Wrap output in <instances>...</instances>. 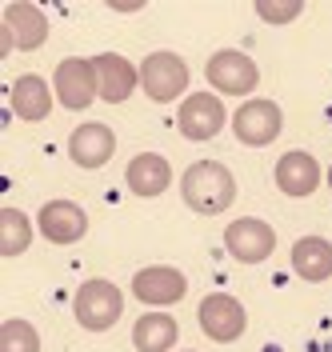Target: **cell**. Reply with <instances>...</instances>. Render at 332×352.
Segmentation results:
<instances>
[{"label": "cell", "mask_w": 332, "mask_h": 352, "mask_svg": "<svg viewBox=\"0 0 332 352\" xmlns=\"http://www.w3.org/2000/svg\"><path fill=\"white\" fill-rule=\"evenodd\" d=\"M180 197L200 217H221L236 200V176L221 160H197L180 176Z\"/></svg>", "instance_id": "obj_1"}, {"label": "cell", "mask_w": 332, "mask_h": 352, "mask_svg": "<svg viewBox=\"0 0 332 352\" xmlns=\"http://www.w3.org/2000/svg\"><path fill=\"white\" fill-rule=\"evenodd\" d=\"M72 312H76L80 329L109 332L120 320V312H124V292L112 285V280H104V276H92V280H85V285L76 288Z\"/></svg>", "instance_id": "obj_2"}, {"label": "cell", "mask_w": 332, "mask_h": 352, "mask_svg": "<svg viewBox=\"0 0 332 352\" xmlns=\"http://www.w3.org/2000/svg\"><path fill=\"white\" fill-rule=\"evenodd\" d=\"M204 76H208V85L217 96H248L252 100V92L261 85V68L256 60L241 52V48H221V52H212L208 56V65H204Z\"/></svg>", "instance_id": "obj_3"}, {"label": "cell", "mask_w": 332, "mask_h": 352, "mask_svg": "<svg viewBox=\"0 0 332 352\" xmlns=\"http://www.w3.org/2000/svg\"><path fill=\"white\" fill-rule=\"evenodd\" d=\"M140 88L148 92V100L156 104H173L184 96L188 88V65L177 52H148L140 65Z\"/></svg>", "instance_id": "obj_4"}, {"label": "cell", "mask_w": 332, "mask_h": 352, "mask_svg": "<svg viewBox=\"0 0 332 352\" xmlns=\"http://www.w3.org/2000/svg\"><path fill=\"white\" fill-rule=\"evenodd\" d=\"M133 296L153 312H164V308L180 305L188 296V276L173 264H148L133 276Z\"/></svg>", "instance_id": "obj_5"}, {"label": "cell", "mask_w": 332, "mask_h": 352, "mask_svg": "<svg viewBox=\"0 0 332 352\" xmlns=\"http://www.w3.org/2000/svg\"><path fill=\"white\" fill-rule=\"evenodd\" d=\"M285 129V116H280V104L276 100H265V96H252L244 100L241 109L232 112V132L236 140L248 144V148H265L272 144Z\"/></svg>", "instance_id": "obj_6"}, {"label": "cell", "mask_w": 332, "mask_h": 352, "mask_svg": "<svg viewBox=\"0 0 332 352\" xmlns=\"http://www.w3.org/2000/svg\"><path fill=\"white\" fill-rule=\"evenodd\" d=\"M52 92L56 100L65 104L68 112H85L100 96V80H96V65L85 60V56H68L56 65V76H52Z\"/></svg>", "instance_id": "obj_7"}, {"label": "cell", "mask_w": 332, "mask_h": 352, "mask_svg": "<svg viewBox=\"0 0 332 352\" xmlns=\"http://www.w3.org/2000/svg\"><path fill=\"white\" fill-rule=\"evenodd\" d=\"M228 124V112H224V100L217 92H192L184 96L177 109V129L184 140H212L217 132Z\"/></svg>", "instance_id": "obj_8"}, {"label": "cell", "mask_w": 332, "mask_h": 352, "mask_svg": "<svg viewBox=\"0 0 332 352\" xmlns=\"http://www.w3.org/2000/svg\"><path fill=\"white\" fill-rule=\"evenodd\" d=\"M224 248H228L232 261L261 264L276 252V232H272V224L261 220V217H236L228 224V232H224Z\"/></svg>", "instance_id": "obj_9"}, {"label": "cell", "mask_w": 332, "mask_h": 352, "mask_svg": "<svg viewBox=\"0 0 332 352\" xmlns=\"http://www.w3.org/2000/svg\"><path fill=\"white\" fill-rule=\"evenodd\" d=\"M200 329L208 340H217V344H232V340H241L244 329H248V312L236 296H228V292H212V296H204L200 300Z\"/></svg>", "instance_id": "obj_10"}, {"label": "cell", "mask_w": 332, "mask_h": 352, "mask_svg": "<svg viewBox=\"0 0 332 352\" xmlns=\"http://www.w3.org/2000/svg\"><path fill=\"white\" fill-rule=\"evenodd\" d=\"M36 228L48 244H76L89 232V212L76 200H48L36 212Z\"/></svg>", "instance_id": "obj_11"}, {"label": "cell", "mask_w": 332, "mask_h": 352, "mask_svg": "<svg viewBox=\"0 0 332 352\" xmlns=\"http://www.w3.org/2000/svg\"><path fill=\"white\" fill-rule=\"evenodd\" d=\"M324 168L316 164V156L312 153H300V148H292L276 160V188L285 192V197L300 200V197H312L316 188H320V180H324Z\"/></svg>", "instance_id": "obj_12"}, {"label": "cell", "mask_w": 332, "mask_h": 352, "mask_svg": "<svg viewBox=\"0 0 332 352\" xmlns=\"http://www.w3.org/2000/svg\"><path fill=\"white\" fill-rule=\"evenodd\" d=\"M112 153H116V132L109 124H100V120H85L68 136V156L80 168H104L112 160Z\"/></svg>", "instance_id": "obj_13"}, {"label": "cell", "mask_w": 332, "mask_h": 352, "mask_svg": "<svg viewBox=\"0 0 332 352\" xmlns=\"http://www.w3.org/2000/svg\"><path fill=\"white\" fill-rule=\"evenodd\" d=\"M0 24L12 32L16 52H36L48 41V16H45V8H36V4H24V0L4 4L0 8Z\"/></svg>", "instance_id": "obj_14"}, {"label": "cell", "mask_w": 332, "mask_h": 352, "mask_svg": "<svg viewBox=\"0 0 332 352\" xmlns=\"http://www.w3.org/2000/svg\"><path fill=\"white\" fill-rule=\"evenodd\" d=\"M52 100H56L52 85H45V76H36V72H21L12 80V92H8L12 116H21L28 124H41L48 112H52Z\"/></svg>", "instance_id": "obj_15"}, {"label": "cell", "mask_w": 332, "mask_h": 352, "mask_svg": "<svg viewBox=\"0 0 332 352\" xmlns=\"http://www.w3.org/2000/svg\"><path fill=\"white\" fill-rule=\"evenodd\" d=\"M92 65H96V80H100V100H109V104H124L133 96V88L140 85V68H133V60L120 52H100V56H92Z\"/></svg>", "instance_id": "obj_16"}, {"label": "cell", "mask_w": 332, "mask_h": 352, "mask_svg": "<svg viewBox=\"0 0 332 352\" xmlns=\"http://www.w3.org/2000/svg\"><path fill=\"white\" fill-rule=\"evenodd\" d=\"M124 184L133 197H160L173 184V164L160 153H136L124 168Z\"/></svg>", "instance_id": "obj_17"}, {"label": "cell", "mask_w": 332, "mask_h": 352, "mask_svg": "<svg viewBox=\"0 0 332 352\" xmlns=\"http://www.w3.org/2000/svg\"><path fill=\"white\" fill-rule=\"evenodd\" d=\"M292 272L309 285H324L332 276V241L324 236H300L292 244Z\"/></svg>", "instance_id": "obj_18"}, {"label": "cell", "mask_w": 332, "mask_h": 352, "mask_svg": "<svg viewBox=\"0 0 332 352\" xmlns=\"http://www.w3.org/2000/svg\"><path fill=\"white\" fill-rule=\"evenodd\" d=\"M180 340V324L168 312H144L133 324V344L136 352H173Z\"/></svg>", "instance_id": "obj_19"}, {"label": "cell", "mask_w": 332, "mask_h": 352, "mask_svg": "<svg viewBox=\"0 0 332 352\" xmlns=\"http://www.w3.org/2000/svg\"><path fill=\"white\" fill-rule=\"evenodd\" d=\"M28 244H32V220L21 208H4L0 212V252L12 261V256L28 252Z\"/></svg>", "instance_id": "obj_20"}, {"label": "cell", "mask_w": 332, "mask_h": 352, "mask_svg": "<svg viewBox=\"0 0 332 352\" xmlns=\"http://www.w3.org/2000/svg\"><path fill=\"white\" fill-rule=\"evenodd\" d=\"M0 352H41V332L24 316H8L0 324Z\"/></svg>", "instance_id": "obj_21"}, {"label": "cell", "mask_w": 332, "mask_h": 352, "mask_svg": "<svg viewBox=\"0 0 332 352\" xmlns=\"http://www.w3.org/2000/svg\"><path fill=\"white\" fill-rule=\"evenodd\" d=\"M252 8H256V16H261L265 24H292L300 12H305L300 0H256Z\"/></svg>", "instance_id": "obj_22"}, {"label": "cell", "mask_w": 332, "mask_h": 352, "mask_svg": "<svg viewBox=\"0 0 332 352\" xmlns=\"http://www.w3.org/2000/svg\"><path fill=\"white\" fill-rule=\"evenodd\" d=\"M112 8H116V12H140L144 4H140V0H133V4H112Z\"/></svg>", "instance_id": "obj_23"}, {"label": "cell", "mask_w": 332, "mask_h": 352, "mask_svg": "<svg viewBox=\"0 0 332 352\" xmlns=\"http://www.w3.org/2000/svg\"><path fill=\"white\" fill-rule=\"evenodd\" d=\"M324 180H329V188H332V164H329V176H324Z\"/></svg>", "instance_id": "obj_24"}]
</instances>
